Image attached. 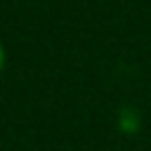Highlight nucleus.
<instances>
[{"label": "nucleus", "mask_w": 151, "mask_h": 151, "mask_svg": "<svg viewBox=\"0 0 151 151\" xmlns=\"http://www.w3.org/2000/svg\"><path fill=\"white\" fill-rule=\"evenodd\" d=\"M5 66H7V50H5V42L0 40V76H2Z\"/></svg>", "instance_id": "nucleus-1"}]
</instances>
